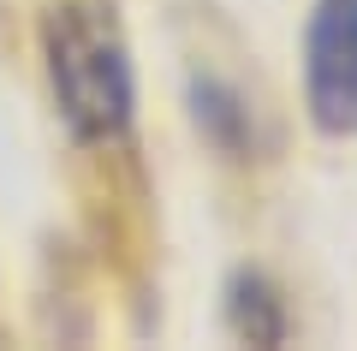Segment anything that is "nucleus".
Here are the masks:
<instances>
[{"instance_id": "3", "label": "nucleus", "mask_w": 357, "mask_h": 351, "mask_svg": "<svg viewBox=\"0 0 357 351\" xmlns=\"http://www.w3.org/2000/svg\"><path fill=\"white\" fill-rule=\"evenodd\" d=\"M220 322L238 345H286L292 339V310H286L280 286L262 274V268H232L227 286H220Z\"/></svg>"}, {"instance_id": "2", "label": "nucleus", "mask_w": 357, "mask_h": 351, "mask_svg": "<svg viewBox=\"0 0 357 351\" xmlns=\"http://www.w3.org/2000/svg\"><path fill=\"white\" fill-rule=\"evenodd\" d=\"M304 113L321 137H357V0H316L304 18Z\"/></svg>"}, {"instance_id": "1", "label": "nucleus", "mask_w": 357, "mask_h": 351, "mask_svg": "<svg viewBox=\"0 0 357 351\" xmlns=\"http://www.w3.org/2000/svg\"><path fill=\"white\" fill-rule=\"evenodd\" d=\"M54 113L72 143H119L137 113V66L114 0H54L36 24Z\"/></svg>"}, {"instance_id": "4", "label": "nucleus", "mask_w": 357, "mask_h": 351, "mask_svg": "<svg viewBox=\"0 0 357 351\" xmlns=\"http://www.w3.org/2000/svg\"><path fill=\"white\" fill-rule=\"evenodd\" d=\"M191 119L203 131V143L227 161H250L256 155V119H250V101L215 72H197L191 77Z\"/></svg>"}]
</instances>
